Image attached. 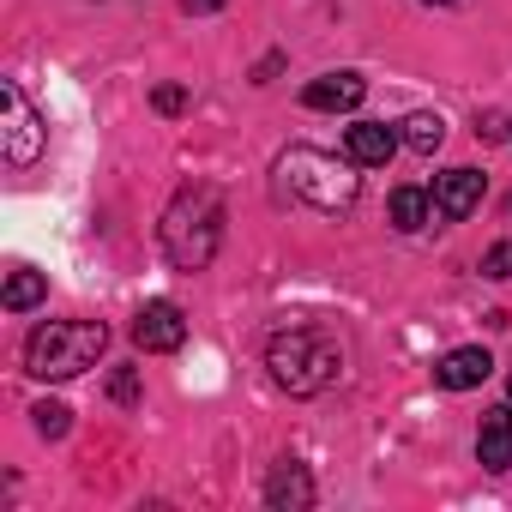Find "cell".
Here are the masks:
<instances>
[{"label":"cell","mask_w":512,"mask_h":512,"mask_svg":"<svg viewBox=\"0 0 512 512\" xmlns=\"http://www.w3.org/2000/svg\"><path fill=\"white\" fill-rule=\"evenodd\" d=\"M163 253H169V266L181 272H205L217 260V247H223V199L217 187H181L163 211Z\"/></svg>","instance_id":"6da1fadb"},{"label":"cell","mask_w":512,"mask_h":512,"mask_svg":"<svg viewBox=\"0 0 512 512\" xmlns=\"http://www.w3.org/2000/svg\"><path fill=\"white\" fill-rule=\"evenodd\" d=\"M266 368H272V380H278L284 392L314 398V392H326V386L344 374V350H338L332 332L296 326V332H278V338L266 344Z\"/></svg>","instance_id":"7a4b0ae2"},{"label":"cell","mask_w":512,"mask_h":512,"mask_svg":"<svg viewBox=\"0 0 512 512\" xmlns=\"http://www.w3.org/2000/svg\"><path fill=\"white\" fill-rule=\"evenodd\" d=\"M103 350H109V326L103 320H49V326H37L25 338V368L37 380H73Z\"/></svg>","instance_id":"3957f363"},{"label":"cell","mask_w":512,"mask_h":512,"mask_svg":"<svg viewBox=\"0 0 512 512\" xmlns=\"http://www.w3.org/2000/svg\"><path fill=\"white\" fill-rule=\"evenodd\" d=\"M278 175H284V187H290L296 199H308L314 211H350V205H356V187H362V175H356L350 163H338L332 151H314V145H296V151L278 163Z\"/></svg>","instance_id":"277c9868"},{"label":"cell","mask_w":512,"mask_h":512,"mask_svg":"<svg viewBox=\"0 0 512 512\" xmlns=\"http://www.w3.org/2000/svg\"><path fill=\"white\" fill-rule=\"evenodd\" d=\"M0 103H7L0 151H7V163H13V169H31V163L43 157V145H49V127L37 121V109H31V97H25V85H19V79L0 85Z\"/></svg>","instance_id":"5b68a950"},{"label":"cell","mask_w":512,"mask_h":512,"mask_svg":"<svg viewBox=\"0 0 512 512\" xmlns=\"http://www.w3.org/2000/svg\"><path fill=\"white\" fill-rule=\"evenodd\" d=\"M133 344H139V350H151V356L181 350V344H187V314H181L175 302H145V308H139V320H133Z\"/></svg>","instance_id":"8992f818"},{"label":"cell","mask_w":512,"mask_h":512,"mask_svg":"<svg viewBox=\"0 0 512 512\" xmlns=\"http://www.w3.org/2000/svg\"><path fill=\"white\" fill-rule=\"evenodd\" d=\"M398 145H404V133H392L386 121H356V127L344 133V151H350L356 169H386V163L398 157Z\"/></svg>","instance_id":"52a82bcc"},{"label":"cell","mask_w":512,"mask_h":512,"mask_svg":"<svg viewBox=\"0 0 512 512\" xmlns=\"http://www.w3.org/2000/svg\"><path fill=\"white\" fill-rule=\"evenodd\" d=\"M476 205H482V175H476V169H446V175H434V211H440L446 223H464Z\"/></svg>","instance_id":"ba28073f"},{"label":"cell","mask_w":512,"mask_h":512,"mask_svg":"<svg viewBox=\"0 0 512 512\" xmlns=\"http://www.w3.org/2000/svg\"><path fill=\"white\" fill-rule=\"evenodd\" d=\"M368 97V79L362 73H326V79H314L308 91H302V103L308 109H326V115H344V109H356Z\"/></svg>","instance_id":"9c48e42d"},{"label":"cell","mask_w":512,"mask_h":512,"mask_svg":"<svg viewBox=\"0 0 512 512\" xmlns=\"http://www.w3.org/2000/svg\"><path fill=\"white\" fill-rule=\"evenodd\" d=\"M488 374H494V356H488L482 344H464V350L440 356V368H434V380H440L446 392H470V386H482Z\"/></svg>","instance_id":"30bf717a"},{"label":"cell","mask_w":512,"mask_h":512,"mask_svg":"<svg viewBox=\"0 0 512 512\" xmlns=\"http://www.w3.org/2000/svg\"><path fill=\"white\" fill-rule=\"evenodd\" d=\"M476 458L482 470H512V404L488 410L482 428H476Z\"/></svg>","instance_id":"8fae6325"},{"label":"cell","mask_w":512,"mask_h":512,"mask_svg":"<svg viewBox=\"0 0 512 512\" xmlns=\"http://www.w3.org/2000/svg\"><path fill=\"white\" fill-rule=\"evenodd\" d=\"M266 500H272V506H314V482H308V470H302L296 458H284V464L272 470V482H266Z\"/></svg>","instance_id":"7c38bea8"},{"label":"cell","mask_w":512,"mask_h":512,"mask_svg":"<svg viewBox=\"0 0 512 512\" xmlns=\"http://www.w3.org/2000/svg\"><path fill=\"white\" fill-rule=\"evenodd\" d=\"M404 145H410V151H422V157H434V151L446 145V121H440V115H428V109H422V115H410V121H404Z\"/></svg>","instance_id":"4fadbf2b"},{"label":"cell","mask_w":512,"mask_h":512,"mask_svg":"<svg viewBox=\"0 0 512 512\" xmlns=\"http://www.w3.org/2000/svg\"><path fill=\"white\" fill-rule=\"evenodd\" d=\"M43 296H49L43 272H13V278H7V296H0V302H7L13 314H25V308H37Z\"/></svg>","instance_id":"5bb4252c"},{"label":"cell","mask_w":512,"mask_h":512,"mask_svg":"<svg viewBox=\"0 0 512 512\" xmlns=\"http://www.w3.org/2000/svg\"><path fill=\"white\" fill-rule=\"evenodd\" d=\"M392 223L398 229H422L428 223V193L422 187H398L392 193Z\"/></svg>","instance_id":"9a60e30c"},{"label":"cell","mask_w":512,"mask_h":512,"mask_svg":"<svg viewBox=\"0 0 512 512\" xmlns=\"http://www.w3.org/2000/svg\"><path fill=\"white\" fill-rule=\"evenodd\" d=\"M31 416H37V434H43V440H61V434L73 428V410H67V404H37Z\"/></svg>","instance_id":"2e32d148"},{"label":"cell","mask_w":512,"mask_h":512,"mask_svg":"<svg viewBox=\"0 0 512 512\" xmlns=\"http://www.w3.org/2000/svg\"><path fill=\"white\" fill-rule=\"evenodd\" d=\"M109 398H115V404H139V368H121V374L109 380Z\"/></svg>","instance_id":"e0dca14e"},{"label":"cell","mask_w":512,"mask_h":512,"mask_svg":"<svg viewBox=\"0 0 512 512\" xmlns=\"http://www.w3.org/2000/svg\"><path fill=\"white\" fill-rule=\"evenodd\" d=\"M482 278H512V241L488 247V260H482Z\"/></svg>","instance_id":"ac0fdd59"},{"label":"cell","mask_w":512,"mask_h":512,"mask_svg":"<svg viewBox=\"0 0 512 512\" xmlns=\"http://www.w3.org/2000/svg\"><path fill=\"white\" fill-rule=\"evenodd\" d=\"M151 103H157L163 115H181V109H187V91H181V85H157V97H151Z\"/></svg>","instance_id":"d6986e66"},{"label":"cell","mask_w":512,"mask_h":512,"mask_svg":"<svg viewBox=\"0 0 512 512\" xmlns=\"http://www.w3.org/2000/svg\"><path fill=\"white\" fill-rule=\"evenodd\" d=\"M217 7H229V0H181V13H217Z\"/></svg>","instance_id":"ffe728a7"},{"label":"cell","mask_w":512,"mask_h":512,"mask_svg":"<svg viewBox=\"0 0 512 512\" xmlns=\"http://www.w3.org/2000/svg\"><path fill=\"white\" fill-rule=\"evenodd\" d=\"M428 7H452V0H428Z\"/></svg>","instance_id":"44dd1931"}]
</instances>
